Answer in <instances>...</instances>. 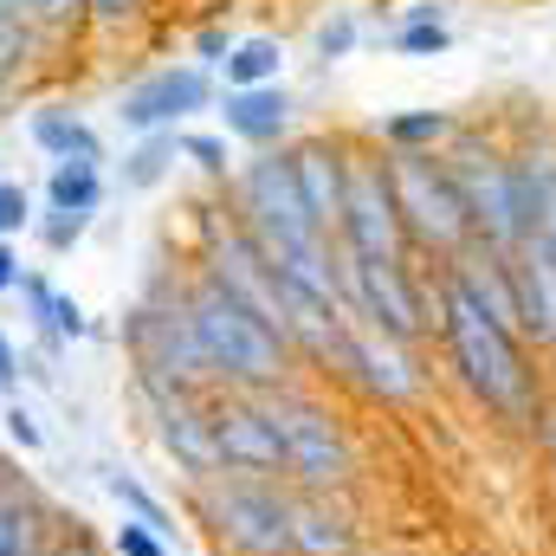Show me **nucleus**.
<instances>
[{
	"label": "nucleus",
	"mask_w": 556,
	"mask_h": 556,
	"mask_svg": "<svg viewBox=\"0 0 556 556\" xmlns=\"http://www.w3.org/2000/svg\"><path fill=\"white\" fill-rule=\"evenodd\" d=\"M0 291H20V253H13V240H0Z\"/></svg>",
	"instance_id": "nucleus-34"
},
{
	"label": "nucleus",
	"mask_w": 556,
	"mask_h": 556,
	"mask_svg": "<svg viewBox=\"0 0 556 556\" xmlns=\"http://www.w3.org/2000/svg\"><path fill=\"white\" fill-rule=\"evenodd\" d=\"M194 505H201V518L214 525L220 544H233L247 556H291V498L273 479H240V472L201 479Z\"/></svg>",
	"instance_id": "nucleus-6"
},
{
	"label": "nucleus",
	"mask_w": 556,
	"mask_h": 556,
	"mask_svg": "<svg viewBox=\"0 0 556 556\" xmlns=\"http://www.w3.org/2000/svg\"><path fill=\"white\" fill-rule=\"evenodd\" d=\"M7 440H13V446H26V453H33V446H39V427H33V415H26V408H20V402H13V408H7Z\"/></svg>",
	"instance_id": "nucleus-33"
},
{
	"label": "nucleus",
	"mask_w": 556,
	"mask_h": 556,
	"mask_svg": "<svg viewBox=\"0 0 556 556\" xmlns=\"http://www.w3.org/2000/svg\"><path fill=\"white\" fill-rule=\"evenodd\" d=\"M188 324H194V343L214 369V389H240V395H260V389H285V369H291V350L285 337L266 330L220 278L194 273L175 285Z\"/></svg>",
	"instance_id": "nucleus-2"
},
{
	"label": "nucleus",
	"mask_w": 556,
	"mask_h": 556,
	"mask_svg": "<svg viewBox=\"0 0 556 556\" xmlns=\"http://www.w3.org/2000/svg\"><path fill=\"white\" fill-rule=\"evenodd\" d=\"M538 433H544V453H551V466H556V402L538 408Z\"/></svg>",
	"instance_id": "nucleus-35"
},
{
	"label": "nucleus",
	"mask_w": 556,
	"mask_h": 556,
	"mask_svg": "<svg viewBox=\"0 0 556 556\" xmlns=\"http://www.w3.org/2000/svg\"><path fill=\"white\" fill-rule=\"evenodd\" d=\"M137 395L155 408V433H162L168 459H175L181 472H194V485H201V479H220V453H214V415H207V402L188 395V389H175V382H162V376H142V369H137Z\"/></svg>",
	"instance_id": "nucleus-11"
},
{
	"label": "nucleus",
	"mask_w": 556,
	"mask_h": 556,
	"mask_svg": "<svg viewBox=\"0 0 556 556\" xmlns=\"http://www.w3.org/2000/svg\"><path fill=\"white\" fill-rule=\"evenodd\" d=\"M356 260L369 266H408V227H402V201H395V175H389V155L382 149H363L350 142L343 149V220L337 233Z\"/></svg>",
	"instance_id": "nucleus-4"
},
{
	"label": "nucleus",
	"mask_w": 556,
	"mask_h": 556,
	"mask_svg": "<svg viewBox=\"0 0 556 556\" xmlns=\"http://www.w3.org/2000/svg\"><path fill=\"white\" fill-rule=\"evenodd\" d=\"M181 149H175V130H155V137H137V149L124 155V188H155L162 175H168V162H175Z\"/></svg>",
	"instance_id": "nucleus-23"
},
{
	"label": "nucleus",
	"mask_w": 556,
	"mask_h": 556,
	"mask_svg": "<svg viewBox=\"0 0 556 556\" xmlns=\"http://www.w3.org/2000/svg\"><path fill=\"white\" fill-rule=\"evenodd\" d=\"M343 149H350V142H337V137L285 142L291 181H298V194H304V207H311V220H317L324 233H337V220H343Z\"/></svg>",
	"instance_id": "nucleus-14"
},
{
	"label": "nucleus",
	"mask_w": 556,
	"mask_h": 556,
	"mask_svg": "<svg viewBox=\"0 0 556 556\" xmlns=\"http://www.w3.org/2000/svg\"><path fill=\"white\" fill-rule=\"evenodd\" d=\"M291 91L285 85H260V91H220V130L227 142H247L253 155L260 149H285L291 137Z\"/></svg>",
	"instance_id": "nucleus-16"
},
{
	"label": "nucleus",
	"mask_w": 556,
	"mask_h": 556,
	"mask_svg": "<svg viewBox=\"0 0 556 556\" xmlns=\"http://www.w3.org/2000/svg\"><path fill=\"white\" fill-rule=\"evenodd\" d=\"M85 227H91L85 214H46L39 220V240H46V253H72L85 240Z\"/></svg>",
	"instance_id": "nucleus-30"
},
{
	"label": "nucleus",
	"mask_w": 556,
	"mask_h": 556,
	"mask_svg": "<svg viewBox=\"0 0 556 556\" xmlns=\"http://www.w3.org/2000/svg\"><path fill=\"white\" fill-rule=\"evenodd\" d=\"M46 207L52 214H98L104 207V168H85V162H52L46 175Z\"/></svg>",
	"instance_id": "nucleus-21"
},
{
	"label": "nucleus",
	"mask_w": 556,
	"mask_h": 556,
	"mask_svg": "<svg viewBox=\"0 0 556 556\" xmlns=\"http://www.w3.org/2000/svg\"><path fill=\"white\" fill-rule=\"evenodd\" d=\"M104 492H111V498H117V505L130 511V525H142V531H155V538L168 544V531H175V525H168V511H162V498H155L149 485H137L130 472H104Z\"/></svg>",
	"instance_id": "nucleus-22"
},
{
	"label": "nucleus",
	"mask_w": 556,
	"mask_h": 556,
	"mask_svg": "<svg viewBox=\"0 0 556 556\" xmlns=\"http://www.w3.org/2000/svg\"><path fill=\"white\" fill-rule=\"evenodd\" d=\"M207 104H220L214 72H201V65L188 59V65H155V72H142L137 85L117 98V117H124V130L155 137V130L188 124V117H194V111H207Z\"/></svg>",
	"instance_id": "nucleus-10"
},
{
	"label": "nucleus",
	"mask_w": 556,
	"mask_h": 556,
	"mask_svg": "<svg viewBox=\"0 0 556 556\" xmlns=\"http://www.w3.org/2000/svg\"><path fill=\"white\" fill-rule=\"evenodd\" d=\"M389 175H395V201H402L408 247L433 260V273L459 266L479 240H472V220H466V201H459L446 162L440 155H389Z\"/></svg>",
	"instance_id": "nucleus-5"
},
{
	"label": "nucleus",
	"mask_w": 556,
	"mask_h": 556,
	"mask_svg": "<svg viewBox=\"0 0 556 556\" xmlns=\"http://www.w3.org/2000/svg\"><path fill=\"white\" fill-rule=\"evenodd\" d=\"M207 415H214L220 472H240V479H273V472H285V440H278V420L266 408V395L220 389L207 402Z\"/></svg>",
	"instance_id": "nucleus-9"
},
{
	"label": "nucleus",
	"mask_w": 556,
	"mask_h": 556,
	"mask_svg": "<svg viewBox=\"0 0 556 556\" xmlns=\"http://www.w3.org/2000/svg\"><path fill=\"white\" fill-rule=\"evenodd\" d=\"M175 149L207 175V181H233V149H227V137H207V130H181L175 137Z\"/></svg>",
	"instance_id": "nucleus-25"
},
{
	"label": "nucleus",
	"mask_w": 556,
	"mask_h": 556,
	"mask_svg": "<svg viewBox=\"0 0 556 556\" xmlns=\"http://www.w3.org/2000/svg\"><path fill=\"white\" fill-rule=\"evenodd\" d=\"M511 291H518V337L556 350V253L525 240L511 253Z\"/></svg>",
	"instance_id": "nucleus-15"
},
{
	"label": "nucleus",
	"mask_w": 556,
	"mask_h": 556,
	"mask_svg": "<svg viewBox=\"0 0 556 556\" xmlns=\"http://www.w3.org/2000/svg\"><path fill=\"white\" fill-rule=\"evenodd\" d=\"M440 343L453 350V369L466 376V389L511 427H538L544 408V389H538V369L525 356V337L492 324L453 278L440 273Z\"/></svg>",
	"instance_id": "nucleus-1"
},
{
	"label": "nucleus",
	"mask_w": 556,
	"mask_h": 556,
	"mask_svg": "<svg viewBox=\"0 0 556 556\" xmlns=\"http://www.w3.org/2000/svg\"><path fill=\"white\" fill-rule=\"evenodd\" d=\"M39 330H52V337H65V343H78L85 330H91V317H85V304L78 298H65V291H52V311H46V324Z\"/></svg>",
	"instance_id": "nucleus-28"
},
{
	"label": "nucleus",
	"mask_w": 556,
	"mask_h": 556,
	"mask_svg": "<svg viewBox=\"0 0 556 556\" xmlns=\"http://www.w3.org/2000/svg\"><path fill=\"white\" fill-rule=\"evenodd\" d=\"M26 227H33V194L20 181H0V240H13Z\"/></svg>",
	"instance_id": "nucleus-29"
},
{
	"label": "nucleus",
	"mask_w": 556,
	"mask_h": 556,
	"mask_svg": "<svg viewBox=\"0 0 556 556\" xmlns=\"http://www.w3.org/2000/svg\"><path fill=\"white\" fill-rule=\"evenodd\" d=\"M117 556H168V544L155 531H142V525H124L117 531Z\"/></svg>",
	"instance_id": "nucleus-32"
},
{
	"label": "nucleus",
	"mask_w": 556,
	"mask_h": 556,
	"mask_svg": "<svg viewBox=\"0 0 556 556\" xmlns=\"http://www.w3.org/2000/svg\"><path fill=\"white\" fill-rule=\"evenodd\" d=\"M459 201H466V220H472V240L498 260H511L525 247V214H518V181H511V142H498L492 130H472L459 124L453 142L440 149Z\"/></svg>",
	"instance_id": "nucleus-3"
},
{
	"label": "nucleus",
	"mask_w": 556,
	"mask_h": 556,
	"mask_svg": "<svg viewBox=\"0 0 556 556\" xmlns=\"http://www.w3.org/2000/svg\"><path fill=\"white\" fill-rule=\"evenodd\" d=\"M188 46H194V65H201V72H220V65H227V52L240 46V33L214 20V26H201V33H194Z\"/></svg>",
	"instance_id": "nucleus-27"
},
{
	"label": "nucleus",
	"mask_w": 556,
	"mask_h": 556,
	"mask_svg": "<svg viewBox=\"0 0 556 556\" xmlns=\"http://www.w3.org/2000/svg\"><path fill=\"white\" fill-rule=\"evenodd\" d=\"M26 137L39 155H52V162H85V168H104V142L98 130L78 117V111H65V104H46V111H33L26 117Z\"/></svg>",
	"instance_id": "nucleus-17"
},
{
	"label": "nucleus",
	"mask_w": 556,
	"mask_h": 556,
	"mask_svg": "<svg viewBox=\"0 0 556 556\" xmlns=\"http://www.w3.org/2000/svg\"><path fill=\"white\" fill-rule=\"evenodd\" d=\"M356 39H363V26H356V13H343V7H337L330 20H317V33H311L317 59H330V65H337V59H350V52H356Z\"/></svg>",
	"instance_id": "nucleus-26"
},
{
	"label": "nucleus",
	"mask_w": 556,
	"mask_h": 556,
	"mask_svg": "<svg viewBox=\"0 0 556 556\" xmlns=\"http://www.w3.org/2000/svg\"><path fill=\"white\" fill-rule=\"evenodd\" d=\"M343 382H356V389L376 395V402H415L427 376L415 369V343L356 330V337H350V356H343Z\"/></svg>",
	"instance_id": "nucleus-12"
},
{
	"label": "nucleus",
	"mask_w": 556,
	"mask_h": 556,
	"mask_svg": "<svg viewBox=\"0 0 556 556\" xmlns=\"http://www.w3.org/2000/svg\"><path fill=\"white\" fill-rule=\"evenodd\" d=\"M266 395V408L278 420V440H285V472L291 479H304L311 492H343L350 485V472H356V459H350V440H343V427L330 420V408H317L311 395H298V389H260Z\"/></svg>",
	"instance_id": "nucleus-7"
},
{
	"label": "nucleus",
	"mask_w": 556,
	"mask_h": 556,
	"mask_svg": "<svg viewBox=\"0 0 556 556\" xmlns=\"http://www.w3.org/2000/svg\"><path fill=\"white\" fill-rule=\"evenodd\" d=\"M260 85H285V46L273 33H247L220 65V91H260Z\"/></svg>",
	"instance_id": "nucleus-20"
},
{
	"label": "nucleus",
	"mask_w": 556,
	"mask_h": 556,
	"mask_svg": "<svg viewBox=\"0 0 556 556\" xmlns=\"http://www.w3.org/2000/svg\"><path fill=\"white\" fill-rule=\"evenodd\" d=\"M291 556H356L350 518H343L324 492L291 498Z\"/></svg>",
	"instance_id": "nucleus-18"
},
{
	"label": "nucleus",
	"mask_w": 556,
	"mask_h": 556,
	"mask_svg": "<svg viewBox=\"0 0 556 556\" xmlns=\"http://www.w3.org/2000/svg\"><path fill=\"white\" fill-rule=\"evenodd\" d=\"M395 52H402V59H440V52H453V20H446V13H433V20H402V26H395Z\"/></svg>",
	"instance_id": "nucleus-24"
},
{
	"label": "nucleus",
	"mask_w": 556,
	"mask_h": 556,
	"mask_svg": "<svg viewBox=\"0 0 556 556\" xmlns=\"http://www.w3.org/2000/svg\"><path fill=\"white\" fill-rule=\"evenodd\" d=\"M453 130H459L453 111H389L376 124V149L382 155H440L453 142Z\"/></svg>",
	"instance_id": "nucleus-19"
},
{
	"label": "nucleus",
	"mask_w": 556,
	"mask_h": 556,
	"mask_svg": "<svg viewBox=\"0 0 556 556\" xmlns=\"http://www.w3.org/2000/svg\"><path fill=\"white\" fill-rule=\"evenodd\" d=\"M124 343H130V356H137L142 376H162V382H175V389H188V395H207V389H214V369H207V356H201V343H194V324H188V311H181L175 291L130 304Z\"/></svg>",
	"instance_id": "nucleus-8"
},
{
	"label": "nucleus",
	"mask_w": 556,
	"mask_h": 556,
	"mask_svg": "<svg viewBox=\"0 0 556 556\" xmlns=\"http://www.w3.org/2000/svg\"><path fill=\"white\" fill-rule=\"evenodd\" d=\"M511 181H518L525 240L556 253V130H544L531 142H511Z\"/></svg>",
	"instance_id": "nucleus-13"
},
{
	"label": "nucleus",
	"mask_w": 556,
	"mask_h": 556,
	"mask_svg": "<svg viewBox=\"0 0 556 556\" xmlns=\"http://www.w3.org/2000/svg\"><path fill=\"white\" fill-rule=\"evenodd\" d=\"M85 20H91L98 33H117V26L142 20V0H91V7H85Z\"/></svg>",
	"instance_id": "nucleus-31"
}]
</instances>
